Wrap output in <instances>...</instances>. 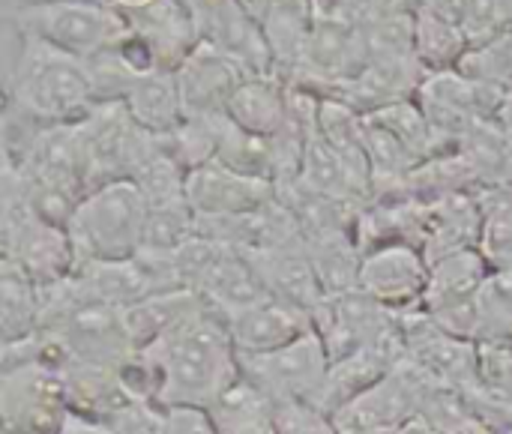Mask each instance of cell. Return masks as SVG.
I'll use <instances>...</instances> for the list:
<instances>
[{
  "label": "cell",
  "instance_id": "6da1fadb",
  "mask_svg": "<svg viewBox=\"0 0 512 434\" xmlns=\"http://www.w3.org/2000/svg\"><path fill=\"white\" fill-rule=\"evenodd\" d=\"M126 375L159 408L210 411L240 378V357L228 321L210 306H201L177 330L138 351Z\"/></svg>",
  "mask_w": 512,
  "mask_h": 434
},
{
  "label": "cell",
  "instance_id": "7a4b0ae2",
  "mask_svg": "<svg viewBox=\"0 0 512 434\" xmlns=\"http://www.w3.org/2000/svg\"><path fill=\"white\" fill-rule=\"evenodd\" d=\"M9 105L45 126L81 120L96 105L87 60L72 57L36 36H24L21 54L9 75Z\"/></svg>",
  "mask_w": 512,
  "mask_h": 434
},
{
  "label": "cell",
  "instance_id": "3957f363",
  "mask_svg": "<svg viewBox=\"0 0 512 434\" xmlns=\"http://www.w3.org/2000/svg\"><path fill=\"white\" fill-rule=\"evenodd\" d=\"M150 204L132 180L102 183L81 198L66 234L78 264H111L141 255Z\"/></svg>",
  "mask_w": 512,
  "mask_h": 434
},
{
  "label": "cell",
  "instance_id": "277c9868",
  "mask_svg": "<svg viewBox=\"0 0 512 434\" xmlns=\"http://www.w3.org/2000/svg\"><path fill=\"white\" fill-rule=\"evenodd\" d=\"M69 393L63 366L45 351L3 363L0 417L3 432L57 434L69 417Z\"/></svg>",
  "mask_w": 512,
  "mask_h": 434
},
{
  "label": "cell",
  "instance_id": "5b68a950",
  "mask_svg": "<svg viewBox=\"0 0 512 434\" xmlns=\"http://www.w3.org/2000/svg\"><path fill=\"white\" fill-rule=\"evenodd\" d=\"M18 24L24 36H36L81 60H93L96 54L111 51L132 33V24L120 12V6H105L90 0L21 6Z\"/></svg>",
  "mask_w": 512,
  "mask_h": 434
},
{
  "label": "cell",
  "instance_id": "8992f818",
  "mask_svg": "<svg viewBox=\"0 0 512 434\" xmlns=\"http://www.w3.org/2000/svg\"><path fill=\"white\" fill-rule=\"evenodd\" d=\"M330 351L318 330H309L297 342L264 354L240 357V375L252 381L273 402H312L321 405L330 381Z\"/></svg>",
  "mask_w": 512,
  "mask_h": 434
},
{
  "label": "cell",
  "instance_id": "52a82bcc",
  "mask_svg": "<svg viewBox=\"0 0 512 434\" xmlns=\"http://www.w3.org/2000/svg\"><path fill=\"white\" fill-rule=\"evenodd\" d=\"M429 276L432 264L426 261L423 249L393 243L363 255L357 291L390 312H414L423 309Z\"/></svg>",
  "mask_w": 512,
  "mask_h": 434
},
{
  "label": "cell",
  "instance_id": "ba28073f",
  "mask_svg": "<svg viewBox=\"0 0 512 434\" xmlns=\"http://www.w3.org/2000/svg\"><path fill=\"white\" fill-rule=\"evenodd\" d=\"M186 201L198 219H228L273 204L276 183L237 174L213 159L186 174Z\"/></svg>",
  "mask_w": 512,
  "mask_h": 434
},
{
  "label": "cell",
  "instance_id": "9c48e42d",
  "mask_svg": "<svg viewBox=\"0 0 512 434\" xmlns=\"http://www.w3.org/2000/svg\"><path fill=\"white\" fill-rule=\"evenodd\" d=\"M249 78V72L219 48L198 42L195 51L180 63L177 84L186 117H216L228 111L231 96Z\"/></svg>",
  "mask_w": 512,
  "mask_h": 434
},
{
  "label": "cell",
  "instance_id": "30bf717a",
  "mask_svg": "<svg viewBox=\"0 0 512 434\" xmlns=\"http://www.w3.org/2000/svg\"><path fill=\"white\" fill-rule=\"evenodd\" d=\"M195 294L201 297L204 306H210L222 318H231L270 297L252 255L237 252L222 243H216L207 267L201 270L195 282Z\"/></svg>",
  "mask_w": 512,
  "mask_h": 434
},
{
  "label": "cell",
  "instance_id": "8fae6325",
  "mask_svg": "<svg viewBox=\"0 0 512 434\" xmlns=\"http://www.w3.org/2000/svg\"><path fill=\"white\" fill-rule=\"evenodd\" d=\"M225 321H228V333L237 348V357L273 354V351L297 342L309 330H315V321L306 309L291 306L279 297H267Z\"/></svg>",
  "mask_w": 512,
  "mask_h": 434
},
{
  "label": "cell",
  "instance_id": "7c38bea8",
  "mask_svg": "<svg viewBox=\"0 0 512 434\" xmlns=\"http://www.w3.org/2000/svg\"><path fill=\"white\" fill-rule=\"evenodd\" d=\"M252 261H255L270 297H279L291 306H300L309 315H315V309L324 303L327 294H324V285L315 273V264L309 258L303 237L294 243H285L279 249L252 255Z\"/></svg>",
  "mask_w": 512,
  "mask_h": 434
},
{
  "label": "cell",
  "instance_id": "4fadbf2b",
  "mask_svg": "<svg viewBox=\"0 0 512 434\" xmlns=\"http://www.w3.org/2000/svg\"><path fill=\"white\" fill-rule=\"evenodd\" d=\"M492 276H495V270L489 267V261L483 258L480 249L453 252V255L435 261L429 288H426V300H423V312L438 315L447 309L474 306Z\"/></svg>",
  "mask_w": 512,
  "mask_h": 434
},
{
  "label": "cell",
  "instance_id": "5bb4252c",
  "mask_svg": "<svg viewBox=\"0 0 512 434\" xmlns=\"http://www.w3.org/2000/svg\"><path fill=\"white\" fill-rule=\"evenodd\" d=\"M225 114L252 135L276 138L291 120V87L279 75H249L231 96Z\"/></svg>",
  "mask_w": 512,
  "mask_h": 434
},
{
  "label": "cell",
  "instance_id": "9a60e30c",
  "mask_svg": "<svg viewBox=\"0 0 512 434\" xmlns=\"http://www.w3.org/2000/svg\"><path fill=\"white\" fill-rule=\"evenodd\" d=\"M201 297L189 288H171L150 294L132 306H123V324L129 333V342L135 351H144L156 345L162 336L177 330L186 318H192L201 309Z\"/></svg>",
  "mask_w": 512,
  "mask_h": 434
},
{
  "label": "cell",
  "instance_id": "2e32d148",
  "mask_svg": "<svg viewBox=\"0 0 512 434\" xmlns=\"http://www.w3.org/2000/svg\"><path fill=\"white\" fill-rule=\"evenodd\" d=\"M123 102H126L129 114L135 117V123L156 138L171 135L186 120V108H183V96H180V84H177L174 69L144 72L132 84V90Z\"/></svg>",
  "mask_w": 512,
  "mask_h": 434
},
{
  "label": "cell",
  "instance_id": "e0dca14e",
  "mask_svg": "<svg viewBox=\"0 0 512 434\" xmlns=\"http://www.w3.org/2000/svg\"><path fill=\"white\" fill-rule=\"evenodd\" d=\"M0 327L3 345L36 339L42 330V288L9 261H3L0 279Z\"/></svg>",
  "mask_w": 512,
  "mask_h": 434
},
{
  "label": "cell",
  "instance_id": "ac0fdd59",
  "mask_svg": "<svg viewBox=\"0 0 512 434\" xmlns=\"http://www.w3.org/2000/svg\"><path fill=\"white\" fill-rule=\"evenodd\" d=\"M219 434H276V402L243 375L210 408Z\"/></svg>",
  "mask_w": 512,
  "mask_h": 434
},
{
  "label": "cell",
  "instance_id": "d6986e66",
  "mask_svg": "<svg viewBox=\"0 0 512 434\" xmlns=\"http://www.w3.org/2000/svg\"><path fill=\"white\" fill-rule=\"evenodd\" d=\"M480 207V252L495 273H507L512 270V186L480 189Z\"/></svg>",
  "mask_w": 512,
  "mask_h": 434
},
{
  "label": "cell",
  "instance_id": "ffe728a7",
  "mask_svg": "<svg viewBox=\"0 0 512 434\" xmlns=\"http://www.w3.org/2000/svg\"><path fill=\"white\" fill-rule=\"evenodd\" d=\"M468 36L459 24L441 21L435 15L417 18V60L426 72H453L468 54Z\"/></svg>",
  "mask_w": 512,
  "mask_h": 434
},
{
  "label": "cell",
  "instance_id": "44dd1931",
  "mask_svg": "<svg viewBox=\"0 0 512 434\" xmlns=\"http://www.w3.org/2000/svg\"><path fill=\"white\" fill-rule=\"evenodd\" d=\"M195 237H198V216L189 207V201L159 204V207H150V213H147L141 252H147V255H174L186 243H192Z\"/></svg>",
  "mask_w": 512,
  "mask_h": 434
},
{
  "label": "cell",
  "instance_id": "7402d4cb",
  "mask_svg": "<svg viewBox=\"0 0 512 434\" xmlns=\"http://www.w3.org/2000/svg\"><path fill=\"white\" fill-rule=\"evenodd\" d=\"M276 434H342L336 417L312 402H276Z\"/></svg>",
  "mask_w": 512,
  "mask_h": 434
},
{
  "label": "cell",
  "instance_id": "603a6c76",
  "mask_svg": "<svg viewBox=\"0 0 512 434\" xmlns=\"http://www.w3.org/2000/svg\"><path fill=\"white\" fill-rule=\"evenodd\" d=\"M162 434H219L204 408H162Z\"/></svg>",
  "mask_w": 512,
  "mask_h": 434
},
{
  "label": "cell",
  "instance_id": "cb8c5ba5",
  "mask_svg": "<svg viewBox=\"0 0 512 434\" xmlns=\"http://www.w3.org/2000/svg\"><path fill=\"white\" fill-rule=\"evenodd\" d=\"M423 12L462 27L465 12H468V0H423Z\"/></svg>",
  "mask_w": 512,
  "mask_h": 434
},
{
  "label": "cell",
  "instance_id": "d4e9b609",
  "mask_svg": "<svg viewBox=\"0 0 512 434\" xmlns=\"http://www.w3.org/2000/svg\"><path fill=\"white\" fill-rule=\"evenodd\" d=\"M57 434H111L108 423L102 420H93L87 414H78V411H69V417L63 420L60 432Z\"/></svg>",
  "mask_w": 512,
  "mask_h": 434
},
{
  "label": "cell",
  "instance_id": "484cf974",
  "mask_svg": "<svg viewBox=\"0 0 512 434\" xmlns=\"http://www.w3.org/2000/svg\"><path fill=\"white\" fill-rule=\"evenodd\" d=\"M369 434H438L420 414L417 417H411V420H405V423H399V426H390V429H381V432H369Z\"/></svg>",
  "mask_w": 512,
  "mask_h": 434
},
{
  "label": "cell",
  "instance_id": "4316f807",
  "mask_svg": "<svg viewBox=\"0 0 512 434\" xmlns=\"http://www.w3.org/2000/svg\"><path fill=\"white\" fill-rule=\"evenodd\" d=\"M261 27H264V21H267V15H270V6H273V0H237Z\"/></svg>",
  "mask_w": 512,
  "mask_h": 434
},
{
  "label": "cell",
  "instance_id": "83f0119b",
  "mask_svg": "<svg viewBox=\"0 0 512 434\" xmlns=\"http://www.w3.org/2000/svg\"><path fill=\"white\" fill-rule=\"evenodd\" d=\"M495 123L504 129V135L512 141V90H507V96H504V102H501V108L495 114Z\"/></svg>",
  "mask_w": 512,
  "mask_h": 434
},
{
  "label": "cell",
  "instance_id": "f1b7e54d",
  "mask_svg": "<svg viewBox=\"0 0 512 434\" xmlns=\"http://www.w3.org/2000/svg\"><path fill=\"white\" fill-rule=\"evenodd\" d=\"M147 3H153V0H120V6H123V12L129 15V12H138V9H144Z\"/></svg>",
  "mask_w": 512,
  "mask_h": 434
},
{
  "label": "cell",
  "instance_id": "f546056e",
  "mask_svg": "<svg viewBox=\"0 0 512 434\" xmlns=\"http://www.w3.org/2000/svg\"><path fill=\"white\" fill-rule=\"evenodd\" d=\"M36 3H57V0H21V6H36Z\"/></svg>",
  "mask_w": 512,
  "mask_h": 434
},
{
  "label": "cell",
  "instance_id": "4dcf8cb0",
  "mask_svg": "<svg viewBox=\"0 0 512 434\" xmlns=\"http://www.w3.org/2000/svg\"><path fill=\"white\" fill-rule=\"evenodd\" d=\"M3 434H18V432H3Z\"/></svg>",
  "mask_w": 512,
  "mask_h": 434
}]
</instances>
